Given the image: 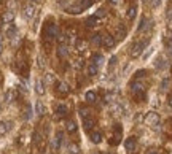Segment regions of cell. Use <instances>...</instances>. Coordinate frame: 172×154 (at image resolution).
<instances>
[{
	"label": "cell",
	"mask_w": 172,
	"mask_h": 154,
	"mask_svg": "<svg viewBox=\"0 0 172 154\" xmlns=\"http://www.w3.org/2000/svg\"><path fill=\"white\" fill-rule=\"evenodd\" d=\"M102 41H104V35H100V34L92 35V38H91V43L94 46H102Z\"/></svg>",
	"instance_id": "cell-16"
},
{
	"label": "cell",
	"mask_w": 172,
	"mask_h": 154,
	"mask_svg": "<svg viewBox=\"0 0 172 154\" xmlns=\"http://www.w3.org/2000/svg\"><path fill=\"white\" fill-rule=\"evenodd\" d=\"M155 67H156L158 70H163V68L167 67V61L163 57V56H160V57L156 59V62H155Z\"/></svg>",
	"instance_id": "cell-15"
},
{
	"label": "cell",
	"mask_w": 172,
	"mask_h": 154,
	"mask_svg": "<svg viewBox=\"0 0 172 154\" xmlns=\"http://www.w3.org/2000/svg\"><path fill=\"white\" fill-rule=\"evenodd\" d=\"M11 129V122H0V137L5 135Z\"/></svg>",
	"instance_id": "cell-20"
},
{
	"label": "cell",
	"mask_w": 172,
	"mask_h": 154,
	"mask_svg": "<svg viewBox=\"0 0 172 154\" xmlns=\"http://www.w3.org/2000/svg\"><path fill=\"white\" fill-rule=\"evenodd\" d=\"M65 129H67L69 134H73L77 130V122L75 121H67V124H65Z\"/></svg>",
	"instance_id": "cell-25"
},
{
	"label": "cell",
	"mask_w": 172,
	"mask_h": 154,
	"mask_svg": "<svg viewBox=\"0 0 172 154\" xmlns=\"http://www.w3.org/2000/svg\"><path fill=\"white\" fill-rule=\"evenodd\" d=\"M100 21H102V19H99V18H96L94 15H92L91 18H88V21H86V24H88L89 27H94V25H97V24H100Z\"/></svg>",
	"instance_id": "cell-24"
},
{
	"label": "cell",
	"mask_w": 172,
	"mask_h": 154,
	"mask_svg": "<svg viewBox=\"0 0 172 154\" xmlns=\"http://www.w3.org/2000/svg\"><path fill=\"white\" fill-rule=\"evenodd\" d=\"M167 105H169V106L172 108V94L169 95V99H167Z\"/></svg>",
	"instance_id": "cell-42"
},
{
	"label": "cell",
	"mask_w": 172,
	"mask_h": 154,
	"mask_svg": "<svg viewBox=\"0 0 172 154\" xmlns=\"http://www.w3.org/2000/svg\"><path fill=\"white\" fill-rule=\"evenodd\" d=\"M142 2H147V0H142Z\"/></svg>",
	"instance_id": "cell-49"
},
{
	"label": "cell",
	"mask_w": 172,
	"mask_h": 154,
	"mask_svg": "<svg viewBox=\"0 0 172 154\" xmlns=\"http://www.w3.org/2000/svg\"><path fill=\"white\" fill-rule=\"evenodd\" d=\"M148 45V40H143V41H137V43L132 45V49H131V57H139V56H142L145 46Z\"/></svg>",
	"instance_id": "cell-1"
},
{
	"label": "cell",
	"mask_w": 172,
	"mask_h": 154,
	"mask_svg": "<svg viewBox=\"0 0 172 154\" xmlns=\"http://www.w3.org/2000/svg\"><path fill=\"white\" fill-rule=\"evenodd\" d=\"M91 142H92V143H96V145H99V143L102 142V134H100V132L91 134Z\"/></svg>",
	"instance_id": "cell-23"
},
{
	"label": "cell",
	"mask_w": 172,
	"mask_h": 154,
	"mask_svg": "<svg viewBox=\"0 0 172 154\" xmlns=\"http://www.w3.org/2000/svg\"><path fill=\"white\" fill-rule=\"evenodd\" d=\"M69 154H78V146L77 145H72L69 148Z\"/></svg>",
	"instance_id": "cell-34"
},
{
	"label": "cell",
	"mask_w": 172,
	"mask_h": 154,
	"mask_svg": "<svg viewBox=\"0 0 172 154\" xmlns=\"http://www.w3.org/2000/svg\"><path fill=\"white\" fill-rule=\"evenodd\" d=\"M24 116H26V119H29V118L32 116V110H30V106H29V105L26 106V115H24Z\"/></svg>",
	"instance_id": "cell-35"
},
{
	"label": "cell",
	"mask_w": 172,
	"mask_h": 154,
	"mask_svg": "<svg viewBox=\"0 0 172 154\" xmlns=\"http://www.w3.org/2000/svg\"><path fill=\"white\" fill-rule=\"evenodd\" d=\"M102 46H105V48L112 49V48L115 46V37H112V35H104V41H102Z\"/></svg>",
	"instance_id": "cell-8"
},
{
	"label": "cell",
	"mask_w": 172,
	"mask_h": 154,
	"mask_svg": "<svg viewBox=\"0 0 172 154\" xmlns=\"http://www.w3.org/2000/svg\"><path fill=\"white\" fill-rule=\"evenodd\" d=\"M160 121H161L160 115L155 113V111H150V113H147V115H145V119H143V122L147 124V125H150V127H156V125L160 124Z\"/></svg>",
	"instance_id": "cell-2"
},
{
	"label": "cell",
	"mask_w": 172,
	"mask_h": 154,
	"mask_svg": "<svg viewBox=\"0 0 172 154\" xmlns=\"http://www.w3.org/2000/svg\"><path fill=\"white\" fill-rule=\"evenodd\" d=\"M110 3L112 5H118V3H120V0H110Z\"/></svg>",
	"instance_id": "cell-45"
},
{
	"label": "cell",
	"mask_w": 172,
	"mask_h": 154,
	"mask_svg": "<svg viewBox=\"0 0 172 154\" xmlns=\"http://www.w3.org/2000/svg\"><path fill=\"white\" fill-rule=\"evenodd\" d=\"M13 18H15V15H13L11 11H7L5 15H3V22H5V24H10V22L13 21Z\"/></svg>",
	"instance_id": "cell-29"
},
{
	"label": "cell",
	"mask_w": 172,
	"mask_h": 154,
	"mask_svg": "<svg viewBox=\"0 0 172 154\" xmlns=\"http://www.w3.org/2000/svg\"><path fill=\"white\" fill-rule=\"evenodd\" d=\"M80 113H81V116H83V118H86V116H89V110L81 108V110H80Z\"/></svg>",
	"instance_id": "cell-40"
},
{
	"label": "cell",
	"mask_w": 172,
	"mask_h": 154,
	"mask_svg": "<svg viewBox=\"0 0 172 154\" xmlns=\"http://www.w3.org/2000/svg\"><path fill=\"white\" fill-rule=\"evenodd\" d=\"M67 115H69V108H67V105H65V103H59V105L56 106V116L64 118V116H67Z\"/></svg>",
	"instance_id": "cell-7"
},
{
	"label": "cell",
	"mask_w": 172,
	"mask_h": 154,
	"mask_svg": "<svg viewBox=\"0 0 172 154\" xmlns=\"http://www.w3.org/2000/svg\"><path fill=\"white\" fill-rule=\"evenodd\" d=\"M0 52H2V38H0Z\"/></svg>",
	"instance_id": "cell-46"
},
{
	"label": "cell",
	"mask_w": 172,
	"mask_h": 154,
	"mask_svg": "<svg viewBox=\"0 0 172 154\" xmlns=\"http://www.w3.org/2000/svg\"><path fill=\"white\" fill-rule=\"evenodd\" d=\"M53 81V73H48L46 75V83H51Z\"/></svg>",
	"instance_id": "cell-41"
},
{
	"label": "cell",
	"mask_w": 172,
	"mask_h": 154,
	"mask_svg": "<svg viewBox=\"0 0 172 154\" xmlns=\"http://www.w3.org/2000/svg\"><path fill=\"white\" fill-rule=\"evenodd\" d=\"M35 92L38 95H43L45 94V86H43V83L40 79H35Z\"/></svg>",
	"instance_id": "cell-19"
},
{
	"label": "cell",
	"mask_w": 172,
	"mask_h": 154,
	"mask_svg": "<svg viewBox=\"0 0 172 154\" xmlns=\"http://www.w3.org/2000/svg\"><path fill=\"white\" fill-rule=\"evenodd\" d=\"M120 140H121V127H116L115 129V135H113V142H110V143L118 145V143H120Z\"/></svg>",
	"instance_id": "cell-21"
},
{
	"label": "cell",
	"mask_w": 172,
	"mask_h": 154,
	"mask_svg": "<svg viewBox=\"0 0 172 154\" xmlns=\"http://www.w3.org/2000/svg\"><path fill=\"white\" fill-rule=\"evenodd\" d=\"M147 154H160V151H156V149H150V151H147Z\"/></svg>",
	"instance_id": "cell-43"
},
{
	"label": "cell",
	"mask_w": 172,
	"mask_h": 154,
	"mask_svg": "<svg viewBox=\"0 0 172 154\" xmlns=\"http://www.w3.org/2000/svg\"><path fill=\"white\" fill-rule=\"evenodd\" d=\"M58 92H59V94H62V95H67V94L70 92V88H69L67 83L59 81V83H58Z\"/></svg>",
	"instance_id": "cell-9"
},
{
	"label": "cell",
	"mask_w": 172,
	"mask_h": 154,
	"mask_svg": "<svg viewBox=\"0 0 172 154\" xmlns=\"http://www.w3.org/2000/svg\"><path fill=\"white\" fill-rule=\"evenodd\" d=\"M61 145H62V134H61V132H56L54 138L51 140V149L56 152V151L61 148Z\"/></svg>",
	"instance_id": "cell-4"
},
{
	"label": "cell",
	"mask_w": 172,
	"mask_h": 154,
	"mask_svg": "<svg viewBox=\"0 0 172 154\" xmlns=\"http://www.w3.org/2000/svg\"><path fill=\"white\" fill-rule=\"evenodd\" d=\"M97 72H99V67H97L96 64H89V65H88V75H89V76L97 75Z\"/></svg>",
	"instance_id": "cell-22"
},
{
	"label": "cell",
	"mask_w": 172,
	"mask_h": 154,
	"mask_svg": "<svg viewBox=\"0 0 172 154\" xmlns=\"http://www.w3.org/2000/svg\"><path fill=\"white\" fill-rule=\"evenodd\" d=\"M143 119H145V116H143L142 113H137V115H136V118H134V121H136L137 124H139V122H142Z\"/></svg>",
	"instance_id": "cell-33"
},
{
	"label": "cell",
	"mask_w": 172,
	"mask_h": 154,
	"mask_svg": "<svg viewBox=\"0 0 172 154\" xmlns=\"http://www.w3.org/2000/svg\"><path fill=\"white\" fill-rule=\"evenodd\" d=\"M69 48L67 46H65V45H61L59 48H58V56H59V57L61 59H65V57H67V56H69Z\"/></svg>",
	"instance_id": "cell-10"
},
{
	"label": "cell",
	"mask_w": 172,
	"mask_h": 154,
	"mask_svg": "<svg viewBox=\"0 0 172 154\" xmlns=\"http://www.w3.org/2000/svg\"><path fill=\"white\" fill-rule=\"evenodd\" d=\"M38 67H43V59L38 57Z\"/></svg>",
	"instance_id": "cell-44"
},
{
	"label": "cell",
	"mask_w": 172,
	"mask_h": 154,
	"mask_svg": "<svg viewBox=\"0 0 172 154\" xmlns=\"http://www.w3.org/2000/svg\"><path fill=\"white\" fill-rule=\"evenodd\" d=\"M137 16V7L136 5H132L131 8H128V11H126V18L129 19V21H132Z\"/></svg>",
	"instance_id": "cell-12"
},
{
	"label": "cell",
	"mask_w": 172,
	"mask_h": 154,
	"mask_svg": "<svg viewBox=\"0 0 172 154\" xmlns=\"http://www.w3.org/2000/svg\"><path fill=\"white\" fill-rule=\"evenodd\" d=\"M15 99H16V92L13 91V89H11V91H8V92L5 94V100H7V102H13Z\"/></svg>",
	"instance_id": "cell-28"
},
{
	"label": "cell",
	"mask_w": 172,
	"mask_h": 154,
	"mask_svg": "<svg viewBox=\"0 0 172 154\" xmlns=\"http://www.w3.org/2000/svg\"><path fill=\"white\" fill-rule=\"evenodd\" d=\"M73 67H75L77 70H80V68L83 67V64H81V61H75V64H73Z\"/></svg>",
	"instance_id": "cell-39"
},
{
	"label": "cell",
	"mask_w": 172,
	"mask_h": 154,
	"mask_svg": "<svg viewBox=\"0 0 172 154\" xmlns=\"http://www.w3.org/2000/svg\"><path fill=\"white\" fill-rule=\"evenodd\" d=\"M151 52H153V48H148V49H147V52H145V54H143V59H148Z\"/></svg>",
	"instance_id": "cell-38"
},
{
	"label": "cell",
	"mask_w": 172,
	"mask_h": 154,
	"mask_svg": "<svg viewBox=\"0 0 172 154\" xmlns=\"http://www.w3.org/2000/svg\"><path fill=\"white\" fill-rule=\"evenodd\" d=\"M35 115H37V116H43V115H45V105H43L40 100L35 102Z\"/></svg>",
	"instance_id": "cell-13"
},
{
	"label": "cell",
	"mask_w": 172,
	"mask_h": 154,
	"mask_svg": "<svg viewBox=\"0 0 172 154\" xmlns=\"http://www.w3.org/2000/svg\"><path fill=\"white\" fill-rule=\"evenodd\" d=\"M0 111H2V105H0Z\"/></svg>",
	"instance_id": "cell-48"
},
{
	"label": "cell",
	"mask_w": 172,
	"mask_h": 154,
	"mask_svg": "<svg viewBox=\"0 0 172 154\" xmlns=\"http://www.w3.org/2000/svg\"><path fill=\"white\" fill-rule=\"evenodd\" d=\"M80 5H81V7H83V10H85V8L91 7V0H81V2H80Z\"/></svg>",
	"instance_id": "cell-36"
},
{
	"label": "cell",
	"mask_w": 172,
	"mask_h": 154,
	"mask_svg": "<svg viewBox=\"0 0 172 154\" xmlns=\"http://www.w3.org/2000/svg\"><path fill=\"white\" fill-rule=\"evenodd\" d=\"M167 86H169V79H167V78H164V79H163V83H161V89H167Z\"/></svg>",
	"instance_id": "cell-37"
},
{
	"label": "cell",
	"mask_w": 172,
	"mask_h": 154,
	"mask_svg": "<svg viewBox=\"0 0 172 154\" xmlns=\"http://www.w3.org/2000/svg\"><path fill=\"white\" fill-rule=\"evenodd\" d=\"M92 64H96L97 67H100L104 64V56L102 54H96L94 57H92Z\"/></svg>",
	"instance_id": "cell-27"
},
{
	"label": "cell",
	"mask_w": 172,
	"mask_h": 154,
	"mask_svg": "<svg viewBox=\"0 0 172 154\" xmlns=\"http://www.w3.org/2000/svg\"><path fill=\"white\" fill-rule=\"evenodd\" d=\"M75 48H77V51H85L86 49V41L85 40H75Z\"/></svg>",
	"instance_id": "cell-26"
},
{
	"label": "cell",
	"mask_w": 172,
	"mask_h": 154,
	"mask_svg": "<svg viewBox=\"0 0 172 154\" xmlns=\"http://www.w3.org/2000/svg\"><path fill=\"white\" fill-rule=\"evenodd\" d=\"M0 83H2V75H0Z\"/></svg>",
	"instance_id": "cell-47"
},
{
	"label": "cell",
	"mask_w": 172,
	"mask_h": 154,
	"mask_svg": "<svg viewBox=\"0 0 172 154\" xmlns=\"http://www.w3.org/2000/svg\"><path fill=\"white\" fill-rule=\"evenodd\" d=\"M143 89H145V88H143V84H142L140 81H132V84H131V91L134 92V94H136V92H142Z\"/></svg>",
	"instance_id": "cell-17"
},
{
	"label": "cell",
	"mask_w": 172,
	"mask_h": 154,
	"mask_svg": "<svg viewBox=\"0 0 172 154\" xmlns=\"http://www.w3.org/2000/svg\"><path fill=\"white\" fill-rule=\"evenodd\" d=\"M115 37H116L118 40H123V38L126 37V27H124V25H118V27H116V32H115Z\"/></svg>",
	"instance_id": "cell-14"
},
{
	"label": "cell",
	"mask_w": 172,
	"mask_h": 154,
	"mask_svg": "<svg viewBox=\"0 0 172 154\" xmlns=\"http://www.w3.org/2000/svg\"><path fill=\"white\" fill-rule=\"evenodd\" d=\"M161 5V0H150V7L151 8H158Z\"/></svg>",
	"instance_id": "cell-32"
},
{
	"label": "cell",
	"mask_w": 172,
	"mask_h": 154,
	"mask_svg": "<svg viewBox=\"0 0 172 154\" xmlns=\"http://www.w3.org/2000/svg\"><path fill=\"white\" fill-rule=\"evenodd\" d=\"M65 11H67V13H70V15H78V13H81V11H83V7H81L80 3H77V5L69 7Z\"/></svg>",
	"instance_id": "cell-11"
},
{
	"label": "cell",
	"mask_w": 172,
	"mask_h": 154,
	"mask_svg": "<svg viewBox=\"0 0 172 154\" xmlns=\"http://www.w3.org/2000/svg\"><path fill=\"white\" fill-rule=\"evenodd\" d=\"M94 16H96V18H99V19H102V18L105 16V10H102V8H100V10H97V11L94 13Z\"/></svg>",
	"instance_id": "cell-31"
},
{
	"label": "cell",
	"mask_w": 172,
	"mask_h": 154,
	"mask_svg": "<svg viewBox=\"0 0 172 154\" xmlns=\"http://www.w3.org/2000/svg\"><path fill=\"white\" fill-rule=\"evenodd\" d=\"M94 154H99V152H94Z\"/></svg>",
	"instance_id": "cell-50"
},
{
	"label": "cell",
	"mask_w": 172,
	"mask_h": 154,
	"mask_svg": "<svg viewBox=\"0 0 172 154\" xmlns=\"http://www.w3.org/2000/svg\"><path fill=\"white\" fill-rule=\"evenodd\" d=\"M7 37H8V38H15V37H16V27L11 25L10 29L7 30Z\"/></svg>",
	"instance_id": "cell-30"
},
{
	"label": "cell",
	"mask_w": 172,
	"mask_h": 154,
	"mask_svg": "<svg viewBox=\"0 0 172 154\" xmlns=\"http://www.w3.org/2000/svg\"><path fill=\"white\" fill-rule=\"evenodd\" d=\"M35 13H37L35 5H32V3L24 5V8H22V15H24V18H26V19H32V18L35 16Z\"/></svg>",
	"instance_id": "cell-3"
},
{
	"label": "cell",
	"mask_w": 172,
	"mask_h": 154,
	"mask_svg": "<svg viewBox=\"0 0 172 154\" xmlns=\"http://www.w3.org/2000/svg\"><path fill=\"white\" fill-rule=\"evenodd\" d=\"M136 146H137V140H136L134 137L126 138V142H124V148H126V151H128V152H132V151L136 149Z\"/></svg>",
	"instance_id": "cell-6"
},
{
	"label": "cell",
	"mask_w": 172,
	"mask_h": 154,
	"mask_svg": "<svg viewBox=\"0 0 172 154\" xmlns=\"http://www.w3.org/2000/svg\"><path fill=\"white\" fill-rule=\"evenodd\" d=\"M96 99H97V95H96L94 91H88V92L85 94V100H86L88 103H94Z\"/></svg>",
	"instance_id": "cell-18"
},
{
	"label": "cell",
	"mask_w": 172,
	"mask_h": 154,
	"mask_svg": "<svg viewBox=\"0 0 172 154\" xmlns=\"http://www.w3.org/2000/svg\"><path fill=\"white\" fill-rule=\"evenodd\" d=\"M94 125H96V119L94 118H91V116L83 118V127H85V130L91 132L92 129H94Z\"/></svg>",
	"instance_id": "cell-5"
}]
</instances>
